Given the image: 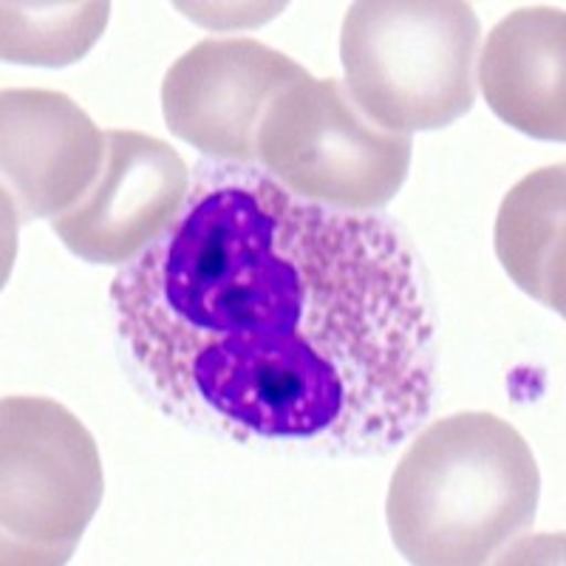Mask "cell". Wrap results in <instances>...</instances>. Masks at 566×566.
I'll list each match as a JSON object with an SVG mask.
<instances>
[{
  "mask_svg": "<svg viewBox=\"0 0 566 566\" xmlns=\"http://www.w3.org/2000/svg\"><path fill=\"white\" fill-rule=\"evenodd\" d=\"M310 71L252 38H207L161 80V116L176 139L227 165H258V128Z\"/></svg>",
  "mask_w": 566,
  "mask_h": 566,
  "instance_id": "8992f818",
  "label": "cell"
},
{
  "mask_svg": "<svg viewBox=\"0 0 566 566\" xmlns=\"http://www.w3.org/2000/svg\"><path fill=\"white\" fill-rule=\"evenodd\" d=\"M482 23L464 0H360L346 9V91L391 134L439 130L476 105Z\"/></svg>",
  "mask_w": 566,
  "mask_h": 566,
  "instance_id": "3957f363",
  "label": "cell"
},
{
  "mask_svg": "<svg viewBox=\"0 0 566 566\" xmlns=\"http://www.w3.org/2000/svg\"><path fill=\"white\" fill-rule=\"evenodd\" d=\"M538 495V462L507 419L451 413L422 428L399 457L388 533L408 564H488L533 530Z\"/></svg>",
  "mask_w": 566,
  "mask_h": 566,
  "instance_id": "7a4b0ae2",
  "label": "cell"
},
{
  "mask_svg": "<svg viewBox=\"0 0 566 566\" xmlns=\"http://www.w3.org/2000/svg\"><path fill=\"white\" fill-rule=\"evenodd\" d=\"M566 14L524 7L499 20L484 40L476 85L502 123L533 139L566 136Z\"/></svg>",
  "mask_w": 566,
  "mask_h": 566,
  "instance_id": "9c48e42d",
  "label": "cell"
},
{
  "mask_svg": "<svg viewBox=\"0 0 566 566\" xmlns=\"http://www.w3.org/2000/svg\"><path fill=\"white\" fill-rule=\"evenodd\" d=\"M190 185L187 161L168 142L111 128L97 181L52 221V230L80 261L128 266L174 224Z\"/></svg>",
  "mask_w": 566,
  "mask_h": 566,
  "instance_id": "52a82bcc",
  "label": "cell"
},
{
  "mask_svg": "<svg viewBox=\"0 0 566 566\" xmlns=\"http://www.w3.org/2000/svg\"><path fill=\"white\" fill-rule=\"evenodd\" d=\"M111 303L154 391L232 437L380 457L431 413L433 321L406 235L258 165L201 168Z\"/></svg>",
  "mask_w": 566,
  "mask_h": 566,
  "instance_id": "6da1fadb",
  "label": "cell"
},
{
  "mask_svg": "<svg viewBox=\"0 0 566 566\" xmlns=\"http://www.w3.org/2000/svg\"><path fill=\"white\" fill-rule=\"evenodd\" d=\"M564 161L533 170L504 196L493 244L510 281L564 315Z\"/></svg>",
  "mask_w": 566,
  "mask_h": 566,
  "instance_id": "30bf717a",
  "label": "cell"
},
{
  "mask_svg": "<svg viewBox=\"0 0 566 566\" xmlns=\"http://www.w3.org/2000/svg\"><path fill=\"white\" fill-rule=\"evenodd\" d=\"M111 3H3V60L23 65H71L83 60L108 27Z\"/></svg>",
  "mask_w": 566,
  "mask_h": 566,
  "instance_id": "8fae6325",
  "label": "cell"
},
{
  "mask_svg": "<svg viewBox=\"0 0 566 566\" xmlns=\"http://www.w3.org/2000/svg\"><path fill=\"white\" fill-rule=\"evenodd\" d=\"M0 125L3 185L20 221H54L97 181L105 130L60 91L7 88Z\"/></svg>",
  "mask_w": 566,
  "mask_h": 566,
  "instance_id": "ba28073f",
  "label": "cell"
},
{
  "mask_svg": "<svg viewBox=\"0 0 566 566\" xmlns=\"http://www.w3.org/2000/svg\"><path fill=\"white\" fill-rule=\"evenodd\" d=\"M258 168L290 193L340 212H380L402 190L413 139L374 125L346 83L306 77L266 108Z\"/></svg>",
  "mask_w": 566,
  "mask_h": 566,
  "instance_id": "277c9868",
  "label": "cell"
},
{
  "mask_svg": "<svg viewBox=\"0 0 566 566\" xmlns=\"http://www.w3.org/2000/svg\"><path fill=\"white\" fill-rule=\"evenodd\" d=\"M0 533L7 564H65L103 502L97 444L45 397H7Z\"/></svg>",
  "mask_w": 566,
  "mask_h": 566,
  "instance_id": "5b68a950",
  "label": "cell"
}]
</instances>
